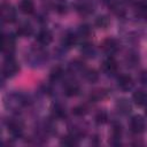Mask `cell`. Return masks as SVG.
I'll return each instance as SVG.
<instances>
[{
	"label": "cell",
	"mask_w": 147,
	"mask_h": 147,
	"mask_svg": "<svg viewBox=\"0 0 147 147\" xmlns=\"http://www.w3.org/2000/svg\"><path fill=\"white\" fill-rule=\"evenodd\" d=\"M78 139L79 138H77L76 136H74L72 133L71 134H69V136H65V137H63L62 139H61V145H64V146H76V145H78Z\"/></svg>",
	"instance_id": "obj_25"
},
{
	"label": "cell",
	"mask_w": 147,
	"mask_h": 147,
	"mask_svg": "<svg viewBox=\"0 0 147 147\" xmlns=\"http://www.w3.org/2000/svg\"><path fill=\"white\" fill-rule=\"evenodd\" d=\"M116 110L121 115H129L132 110V106H131V103L127 99L121 98L116 101Z\"/></svg>",
	"instance_id": "obj_15"
},
{
	"label": "cell",
	"mask_w": 147,
	"mask_h": 147,
	"mask_svg": "<svg viewBox=\"0 0 147 147\" xmlns=\"http://www.w3.org/2000/svg\"><path fill=\"white\" fill-rule=\"evenodd\" d=\"M18 8L23 14L30 15L34 11V3H33L32 0H21L20 5H18Z\"/></svg>",
	"instance_id": "obj_21"
},
{
	"label": "cell",
	"mask_w": 147,
	"mask_h": 147,
	"mask_svg": "<svg viewBox=\"0 0 147 147\" xmlns=\"http://www.w3.org/2000/svg\"><path fill=\"white\" fill-rule=\"evenodd\" d=\"M1 18L5 23H14L17 20V11L14 6L10 3H2L1 5Z\"/></svg>",
	"instance_id": "obj_6"
},
{
	"label": "cell",
	"mask_w": 147,
	"mask_h": 147,
	"mask_svg": "<svg viewBox=\"0 0 147 147\" xmlns=\"http://www.w3.org/2000/svg\"><path fill=\"white\" fill-rule=\"evenodd\" d=\"M78 41V36H77V32H74V31H65L63 37H62V47L65 48V49H69V48H72Z\"/></svg>",
	"instance_id": "obj_12"
},
{
	"label": "cell",
	"mask_w": 147,
	"mask_h": 147,
	"mask_svg": "<svg viewBox=\"0 0 147 147\" xmlns=\"http://www.w3.org/2000/svg\"><path fill=\"white\" fill-rule=\"evenodd\" d=\"M129 127L132 133L140 134V133L145 132V130H146V121L141 115H133L130 118Z\"/></svg>",
	"instance_id": "obj_5"
},
{
	"label": "cell",
	"mask_w": 147,
	"mask_h": 147,
	"mask_svg": "<svg viewBox=\"0 0 147 147\" xmlns=\"http://www.w3.org/2000/svg\"><path fill=\"white\" fill-rule=\"evenodd\" d=\"M101 69L102 71L107 75V76H114L115 74H117L118 71V63L117 61L114 59L113 55H108L101 64Z\"/></svg>",
	"instance_id": "obj_7"
},
{
	"label": "cell",
	"mask_w": 147,
	"mask_h": 147,
	"mask_svg": "<svg viewBox=\"0 0 147 147\" xmlns=\"http://www.w3.org/2000/svg\"><path fill=\"white\" fill-rule=\"evenodd\" d=\"M5 107L14 113L21 111L28 105V98L18 92H11L5 96Z\"/></svg>",
	"instance_id": "obj_1"
},
{
	"label": "cell",
	"mask_w": 147,
	"mask_h": 147,
	"mask_svg": "<svg viewBox=\"0 0 147 147\" xmlns=\"http://www.w3.org/2000/svg\"><path fill=\"white\" fill-rule=\"evenodd\" d=\"M63 92L67 96H75L80 92V86L76 80L67 79L63 84Z\"/></svg>",
	"instance_id": "obj_11"
},
{
	"label": "cell",
	"mask_w": 147,
	"mask_h": 147,
	"mask_svg": "<svg viewBox=\"0 0 147 147\" xmlns=\"http://www.w3.org/2000/svg\"><path fill=\"white\" fill-rule=\"evenodd\" d=\"M146 114H147V106H146Z\"/></svg>",
	"instance_id": "obj_31"
},
{
	"label": "cell",
	"mask_w": 147,
	"mask_h": 147,
	"mask_svg": "<svg viewBox=\"0 0 147 147\" xmlns=\"http://www.w3.org/2000/svg\"><path fill=\"white\" fill-rule=\"evenodd\" d=\"M17 34L21 37H30L33 34V26L29 21H23L17 25V30H16Z\"/></svg>",
	"instance_id": "obj_14"
},
{
	"label": "cell",
	"mask_w": 147,
	"mask_h": 147,
	"mask_svg": "<svg viewBox=\"0 0 147 147\" xmlns=\"http://www.w3.org/2000/svg\"><path fill=\"white\" fill-rule=\"evenodd\" d=\"M15 45H16V39L13 33H3L2 34L1 51L6 56L13 55V53L15 51Z\"/></svg>",
	"instance_id": "obj_4"
},
{
	"label": "cell",
	"mask_w": 147,
	"mask_h": 147,
	"mask_svg": "<svg viewBox=\"0 0 147 147\" xmlns=\"http://www.w3.org/2000/svg\"><path fill=\"white\" fill-rule=\"evenodd\" d=\"M109 24H110V21H109V18H108L107 16H105V15L99 16V17L95 20V25H96L98 28H100V29H107V28L109 26Z\"/></svg>",
	"instance_id": "obj_27"
},
{
	"label": "cell",
	"mask_w": 147,
	"mask_h": 147,
	"mask_svg": "<svg viewBox=\"0 0 147 147\" xmlns=\"http://www.w3.org/2000/svg\"><path fill=\"white\" fill-rule=\"evenodd\" d=\"M20 71V64L13 55L6 56L2 64V76L5 78H11Z\"/></svg>",
	"instance_id": "obj_2"
},
{
	"label": "cell",
	"mask_w": 147,
	"mask_h": 147,
	"mask_svg": "<svg viewBox=\"0 0 147 147\" xmlns=\"http://www.w3.org/2000/svg\"><path fill=\"white\" fill-rule=\"evenodd\" d=\"M23 123L20 121V119H16V118H10L8 122H7V129H8V132L9 134L14 138V139H18L22 137L23 134Z\"/></svg>",
	"instance_id": "obj_8"
},
{
	"label": "cell",
	"mask_w": 147,
	"mask_h": 147,
	"mask_svg": "<svg viewBox=\"0 0 147 147\" xmlns=\"http://www.w3.org/2000/svg\"><path fill=\"white\" fill-rule=\"evenodd\" d=\"M133 102L139 107H146L147 106V91L145 90H138L132 95Z\"/></svg>",
	"instance_id": "obj_16"
},
{
	"label": "cell",
	"mask_w": 147,
	"mask_h": 147,
	"mask_svg": "<svg viewBox=\"0 0 147 147\" xmlns=\"http://www.w3.org/2000/svg\"><path fill=\"white\" fill-rule=\"evenodd\" d=\"M91 32H92V30H91V26H90L88 24H82V25L78 28L77 36H78V38H79V37H82V38H87V37L91 36Z\"/></svg>",
	"instance_id": "obj_26"
},
{
	"label": "cell",
	"mask_w": 147,
	"mask_h": 147,
	"mask_svg": "<svg viewBox=\"0 0 147 147\" xmlns=\"http://www.w3.org/2000/svg\"><path fill=\"white\" fill-rule=\"evenodd\" d=\"M80 53L83 54L84 57H87V59H93V57L96 55L95 47L93 46L92 42H88V41H85V42L82 44Z\"/></svg>",
	"instance_id": "obj_18"
},
{
	"label": "cell",
	"mask_w": 147,
	"mask_h": 147,
	"mask_svg": "<svg viewBox=\"0 0 147 147\" xmlns=\"http://www.w3.org/2000/svg\"><path fill=\"white\" fill-rule=\"evenodd\" d=\"M101 48L103 53H106L107 55H114L119 49V42L117 39L109 37V38H106L101 42Z\"/></svg>",
	"instance_id": "obj_9"
},
{
	"label": "cell",
	"mask_w": 147,
	"mask_h": 147,
	"mask_svg": "<svg viewBox=\"0 0 147 147\" xmlns=\"http://www.w3.org/2000/svg\"><path fill=\"white\" fill-rule=\"evenodd\" d=\"M26 61H29L32 67H39L47 61V53L41 47L32 48L26 56Z\"/></svg>",
	"instance_id": "obj_3"
},
{
	"label": "cell",
	"mask_w": 147,
	"mask_h": 147,
	"mask_svg": "<svg viewBox=\"0 0 147 147\" xmlns=\"http://www.w3.org/2000/svg\"><path fill=\"white\" fill-rule=\"evenodd\" d=\"M133 85H134V82H133V79L130 75L122 74L117 77V86H118L119 90H122L124 92H127V91L132 90Z\"/></svg>",
	"instance_id": "obj_10"
},
{
	"label": "cell",
	"mask_w": 147,
	"mask_h": 147,
	"mask_svg": "<svg viewBox=\"0 0 147 147\" xmlns=\"http://www.w3.org/2000/svg\"><path fill=\"white\" fill-rule=\"evenodd\" d=\"M76 8L77 10L83 14V15H88L91 13H93V9H94V6L91 1L88 0H79L76 5Z\"/></svg>",
	"instance_id": "obj_17"
},
{
	"label": "cell",
	"mask_w": 147,
	"mask_h": 147,
	"mask_svg": "<svg viewBox=\"0 0 147 147\" xmlns=\"http://www.w3.org/2000/svg\"><path fill=\"white\" fill-rule=\"evenodd\" d=\"M95 123L101 125V124H105L107 121H108V114L105 111V110H99L96 114H95Z\"/></svg>",
	"instance_id": "obj_28"
},
{
	"label": "cell",
	"mask_w": 147,
	"mask_h": 147,
	"mask_svg": "<svg viewBox=\"0 0 147 147\" xmlns=\"http://www.w3.org/2000/svg\"><path fill=\"white\" fill-rule=\"evenodd\" d=\"M86 68H85V65H84V63L82 62V61H79V60H75V61H72L70 64H69V70H70V72H72V74H83V71L85 70Z\"/></svg>",
	"instance_id": "obj_24"
},
{
	"label": "cell",
	"mask_w": 147,
	"mask_h": 147,
	"mask_svg": "<svg viewBox=\"0 0 147 147\" xmlns=\"http://www.w3.org/2000/svg\"><path fill=\"white\" fill-rule=\"evenodd\" d=\"M86 113H87V107H86L85 105L76 106V107L72 109V114L76 115V116H84Z\"/></svg>",
	"instance_id": "obj_29"
},
{
	"label": "cell",
	"mask_w": 147,
	"mask_h": 147,
	"mask_svg": "<svg viewBox=\"0 0 147 147\" xmlns=\"http://www.w3.org/2000/svg\"><path fill=\"white\" fill-rule=\"evenodd\" d=\"M138 80L141 85L144 86H147V69H144L139 72L138 75Z\"/></svg>",
	"instance_id": "obj_30"
},
{
	"label": "cell",
	"mask_w": 147,
	"mask_h": 147,
	"mask_svg": "<svg viewBox=\"0 0 147 147\" xmlns=\"http://www.w3.org/2000/svg\"><path fill=\"white\" fill-rule=\"evenodd\" d=\"M122 138V126L119 123H113L111 126V144L113 145H119Z\"/></svg>",
	"instance_id": "obj_19"
},
{
	"label": "cell",
	"mask_w": 147,
	"mask_h": 147,
	"mask_svg": "<svg viewBox=\"0 0 147 147\" xmlns=\"http://www.w3.org/2000/svg\"><path fill=\"white\" fill-rule=\"evenodd\" d=\"M36 39L39 45L47 46L53 41V33L48 29H40L36 34Z\"/></svg>",
	"instance_id": "obj_13"
},
{
	"label": "cell",
	"mask_w": 147,
	"mask_h": 147,
	"mask_svg": "<svg viewBox=\"0 0 147 147\" xmlns=\"http://www.w3.org/2000/svg\"><path fill=\"white\" fill-rule=\"evenodd\" d=\"M52 113H53L54 118L55 117L56 118H63V117H65V108L60 102L53 103V106H52Z\"/></svg>",
	"instance_id": "obj_23"
},
{
	"label": "cell",
	"mask_w": 147,
	"mask_h": 147,
	"mask_svg": "<svg viewBox=\"0 0 147 147\" xmlns=\"http://www.w3.org/2000/svg\"><path fill=\"white\" fill-rule=\"evenodd\" d=\"M85 78V80H87L88 83H96L99 80V74L95 69H85L82 74Z\"/></svg>",
	"instance_id": "obj_22"
},
{
	"label": "cell",
	"mask_w": 147,
	"mask_h": 147,
	"mask_svg": "<svg viewBox=\"0 0 147 147\" xmlns=\"http://www.w3.org/2000/svg\"><path fill=\"white\" fill-rule=\"evenodd\" d=\"M63 77H64V70L60 65L54 67L49 72V82L51 83H57V82L62 80Z\"/></svg>",
	"instance_id": "obj_20"
}]
</instances>
